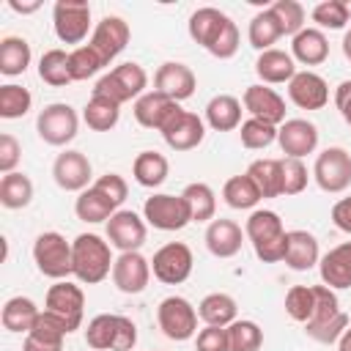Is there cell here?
Returning a JSON list of instances; mask_svg holds the SVG:
<instances>
[{
	"mask_svg": "<svg viewBox=\"0 0 351 351\" xmlns=\"http://www.w3.org/2000/svg\"><path fill=\"white\" fill-rule=\"evenodd\" d=\"M313 310H315V288L313 285H293L285 293V313L293 321L307 324L313 318Z\"/></svg>",
	"mask_w": 351,
	"mask_h": 351,
	"instance_id": "48",
	"label": "cell"
},
{
	"mask_svg": "<svg viewBox=\"0 0 351 351\" xmlns=\"http://www.w3.org/2000/svg\"><path fill=\"white\" fill-rule=\"evenodd\" d=\"M167 173H170V162L159 151H140L134 156V162H132V176L145 189L162 186L167 181Z\"/></svg>",
	"mask_w": 351,
	"mask_h": 351,
	"instance_id": "33",
	"label": "cell"
},
{
	"mask_svg": "<svg viewBox=\"0 0 351 351\" xmlns=\"http://www.w3.org/2000/svg\"><path fill=\"white\" fill-rule=\"evenodd\" d=\"M82 121L93 129V132H110L118 126L121 121V104H115L112 99L107 96H99V93H90L85 110H82Z\"/></svg>",
	"mask_w": 351,
	"mask_h": 351,
	"instance_id": "37",
	"label": "cell"
},
{
	"mask_svg": "<svg viewBox=\"0 0 351 351\" xmlns=\"http://www.w3.org/2000/svg\"><path fill=\"white\" fill-rule=\"evenodd\" d=\"M315 288V310L313 318L304 324L307 337H313L315 343H337L340 335L348 329V315L340 310L337 293L329 285H313Z\"/></svg>",
	"mask_w": 351,
	"mask_h": 351,
	"instance_id": "3",
	"label": "cell"
},
{
	"mask_svg": "<svg viewBox=\"0 0 351 351\" xmlns=\"http://www.w3.org/2000/svg\"><path fill=\"white\" fill-rule=\"evenodd\" d=\"M343 8H346V16H348V22H351V0H343Z\"/></svg>",
	"mask_w": 351,
	"mask_h": 351,
	"instance_id": "61",
	"label": "cell"
},
{
	"mask_svg": "<svg viewBox=\"0 0 351 351\" xmlns=\"http://www.w3.org/2000/svg\"><path fill=\"white\" fill-rule=\"evenodd\" d=\"M197 310L184 296H165L156 307V324L167 340L184 343L197 332Z\"/></svg>",
	"mask_w": 351,
	"mask_h": 351,
	"instance_id": "8",
	"label": "cell"
},
{
	"mask_svg": "<svg viewBox=\"0 0 351 351\" xmlns=\"http://www.w3.org/2000/svg\"><path fill=\"white\" fill-rule=\"evenodd\" d=\"M66 335H71L69 326L58 315L41 310L36 326L25 335L22 351H63V337Z\"/></svg>",
	"mask_w": 351,
	"mask_h": 351,
	"instance_id": "24",
	"label": "cell"
},
{
	"mask_svg": "<svg viewBox=\"0 0 351 351\" xmlns=\"http://www.w3.org/2000/svg\"><path fill=\"white\" fill-rule=\"evenodd\" d=\"M77 129H80V115L71 104L66 101H52L47 104L38 118H36V132L38 137L47 143V145H55V148H63L69 145L74 137H77Z\"/></svg>",
	"mask_w": 351,
	"mask_h": 351,
	"instance_id": "7",
	"label": "cell"
},
{
	"mask_svg": "<svg viewBox=\"0 0 351 351\" xmlns=\"http://www.w3.org/2000/svg\"><path fill=\"white\" fill-rule=\"evenodd\" d=\"M30 107H33V96L27 88H22L16 82L0 85V118H5V121L22 118L30 112Z\"/></svg>",
	"mask_w": 351,
	"mask_h": 351,
	"instance_id": "45",
	"label": "cell"
},
{
	"mask_svg": "<svg viewBox=\"0 0 351 351\" xmlns=\"http://www.w3.org/2000/svg\"><path fill=\"white\" fill-rule=\"evenodd\" d=\"M129 38H132L129 25H126L121 16H112V14H110V16H104V19L96 22V27H93L88 44L96 47V49L101 52V58L110 63L112 58H118V55L126 49Z\"/></svg>",
	"mask_w": 351,
	"mask_h": 351,
	"instance_id": "21",
	"label": "cell"
},
{
	"mask_svg": "<svg viewBox=\"0 0 351 351\" xmlns=\"http://www.w3.org/2000/svg\"><path fill=\"white\" fill-rule=\"evenodd\" d=\"M52 27L63 44L82 47L90 30V5L85 0H58L52 5Z\"/></svg>",
	"mask_w": 351,
	"mask_h": 351,
	"instance_id": "11",
	"label": "cell"
},
{
	"mask_svg": "<svg viewBox=\"0 0 351 351\" xmlns=\"http://www.w3.org/2000/svg\"><path fill=\"white\" fill-rule=\"evenodd\" d=\"M110 241H104L96 233H80L71 241V266H74V277L85 285H96L104 277L112 274V252H110Z\"/></svg>",
	"mask_w": 351,
	"mask_h": 351,
	"instance_id": "2",
	"label": "cell"
},
{
	"mask_svg": "<svg viewBox=\"0 0 351 351\" xmlns=\"http://www.w3.org/2000/svg\"><path fill=\"white\" fill-rule=\"evenodd\" d=\"M38 315H41V310H38L36 302L27 299V296H11V299L3 304V310H0L3 329L14 332V335H27V332L36 326Z\"/></svg>",
	"mask_w": 351,
	"mask_h": 351,
	"instance_id": "32",
	"label": "cell"
},
{
	"mask_svg": "<svg viewBox=\"0 0 351 351\" xmlns=\"http://www.w3.org/2000/svg\"><path fill=\"white\" fill-rule=\"evenodd\" d=\"M203 137H206V121L197 112H189L184 107L162 129V140L173 151H192L203 143Z\"/></svg>",
	"mask_w": 351,
	"mask_h": 351,
	"instance_id": "15",
	"label": "cell"
},
{
	"mask_svg": "<svg viewBox=\"0 0 351 351\" xmlns=\"http://www.w3.org/2000/svg\"><path fill=\"white\" fill-rule=\"evenodd\" d=\"M104 66H107V60H104L101 52H99L96 47H90V44L74 47V49L69 52V69H71V80H74V82L96 77Z\"/></svg>",
	"mask_w": 351,
	"mask_h": 351,
	"instance_id": "44",
	"label": "cell"
},
{
	"mask_svg": "<svg viewBox=\"0 0 351 351\" xmlns=\"http://www.w3.org/2000/svg\"><path fill=\"white\" fill-rule=\"evenodd\" d=\"M19 156H22V145H19V140H16L14 134H8V132L0 134V173H3V176H8V173L16 170Z\"/></svg>",
	"mask_w": 351,
	"mask_h": 351,
	"instance_id": "54",
	"label": "cell"
},
{
	"mask_svg": "<svg viewBox=\"0 0 351 351\" xmlns=\"http://www.w3.org/2000/svg\"><path fill=\"white\" fill-rule=\"evenodd\" d=\"M8 8H11V11H16V14H33V11H38V8H41V3H38V0H33V3L8 0Z\"/></svg>",
	"mask_w": 351,
	"mask_h": 351,
	"instance_id": "58",
	"label": "cell"
},
{
	"mask_svg": "<svg viewBox=\"0 0 351 351\" xmlns=\"http://www.w3.org/2000/svg\"><path fill=\"white\" fill-rule=\"evenodd\" d=\"M44 310L58 315L69 332H77L80 324H82V313H85V293L80 285L69 282V280H58L49 291H47V302H44Z\"/></svg>",
	"mask_w": 351,
	"mask_h": 351,
	"instance_id": "13",
	"label": "cell"
},
{
	"mask_svg": "<svg viewBox=\"0 0 351 351\" xmlns=\"http://www.w3.org/2000/svg\"><path fill=\"white\" fill-rule=\"evenodd\" d=\"M277 143L285 156L291 159H304L318 148V126L307 118H288L277 129Z\"/></svg>",
	"mask_w": 351,
	"mask_h": 351,
	"instance_id": "19",
	"label": "cell"
},
{
	"mask_svg": "<svg viewBox=\"0 0 351 351\" xmlns=\"http://www.w3.org/2000/svg\"><path fill=\"white\" fill-rule=\"evenodd\" d=\"M269 8H271V14L280 22L282 36H291L293 38L296 33L304 30V5L302 3H296V0H277Z\"/></svg>",
	"mask_w": 351,
	"mask_h": 351,
	"instance_id": "49",
	"label": "cell"
},
{
	"mask_svg": "<svg viewBox=\"0 0 351 351\" xmlns=\"http://www.w3.org/2000/svg\"><path fill=\"white\" fill-rule=\"evenodd\" d=\"M52 178L63 192H85L90 186V178H93L90 159L82 151L66 148L52 162Z\"/></svg>",
	"mask_w": 351,
	"mask_h": 351,
	"instance_id": "14",
	"label": "cell"
},
{
	"mask_svg": "<svg viewBox=\"0 0 351 351\" xmlns=\"http://www.w3.org/2000/svg\"><path fill=\"white\" fill-rule=\"evenodd\" d=\"M343 55L351 60V27L346 30V36H343Z\"/></svg>",
	"mask_w": 351,
	"mask_h": 351,
	"instance_id": "60",
	"label": "cell"
},
{
	"mask_svg": "<svg viewBox=\"0 0 351 351\" xmlns=\"http://www.w3.org/2000/svg\"><path fill=\"white\" fill-rule=\"evenodd\" d=\"M282 162V195H299L304 192L307 181H310V173H307V165L302 159H280Z\"/></svg>",
	"mask_w": 351,
	"mask_h": 351,
	"instance_id": "51",
	"label": "cell"
},
{
	"mask_svg": "<svg viewBox=\"0 0 351 351\" xmlns=\"http://www.w3.org/2000/svg\"><path fill=\"white\" fill-rule=\"evenodd\" d=\"M228 22H230V16L225 14V11H219V8H214V5H203V8H197L192 16H189V22H186V30H189V38L195 41V44H200L206 52L214 47V41L222 36V30L228 27Z\"/></svg>",
	"mask_w": 351,
	"mask_h": 351,
	"instance_id": "25",
	"label": "cell"
},
{
	"mask_svg": "<svg viewBox=\"0 0 351 351\" xmlns=\"http://www.w3.org/2000/svg\"><path fill=\"white\" fill-rule=\"evenodd\" d=\"M30 60H33V52H30L27 38H22V36H5L0 41V74L19 77V74L27 71Z\"/></svg>",
	"mask_w": 351,
	"mask_h": 351,
	"instance_id": "36",
	"label": "cell"
},
{
	"mask_svg": "<svg viewBox=\"0 0 351 351\" xmlns=\"http://www.w3.org/2000/svg\"><path fill=\"white\" fill-rule=\"evenodd\" d=\"M291 58L299 60L302 66H321L329 58V41L324 30L318 27H304L291 38Z\"/></svg>",
	"mask_w": 351,
	"mask_h": 351,
	"instance_id": "30",
	"label": "cell"
},
{
	"mask_svg": "<svg viewBox=\"0 0 351 351\" xmlns=\"http://www.w3.org/2000/svg\"><path fill=\"white\" fill-rule=\"evenodd\" d=\"M143 219L156 228V230H181L192 222L189 206L181 195H167V192H156L151 197H145L143 203Z\"/></svg>",
	"mask_w": 351,
	"mask_h": 351,
	"instance_id": "9",
	"label": "cell"
},
{
	"mask_svg": "<svg viewBox=\"0 0 351 351\" xmlns=\"http://www.w3.org/2000/svg\"><path fill=\"white\" fill-rule=\"evenodd\" d=\"M321 261V250H318V239L307 230H288V247H285V258L282 263L293 271H307Z\"/></svg>",
	"mask_w": 351,
	"mask_h": 351,
	"instance_id": "28",
	"label": "cell"
},
{
	"mask_svg": "<svg viewBox=\"0 0 351 351\" xmlns=\"http://www.w3.org/2000/svg\"><path fill=\"white\" fill-rule=\"evenodd\" d=\"M197 88V77L195 71L186 66V63H178V60H167L156 69L154 74V90L165 93L167 99L173 101H184L195 93Z\"/></svg>",
	"mask_w": 351,
	"mask_h": 351,
	"instance_id": "20",
	"label": "cell"
},
{
	"mask_svg": "<svg viewBox=\"0 0 351 351\" xmlns=\"http://www.w3.org/2000/svg\"><path fill=\"white\" fill-rule=\"evenodd\" d=\"M38 77L52 85V88H63L71 80V69H69V52L66 49H47L41 58H38Z\"/></svg>",
	"mask_w": 351,
	"mask_h": 351,
	"instance_id": "43",
	"label": "cell"
},
{
	"mask_svg": "<svg viewBox=\"0 0 351 351\" xmlns=\"http://www.w3.org/2000/svg\"><path fill=\"white\" fill-rule=\"evenodd\" d=\"M33 261H36V269L49 280H66L69 274H74L71 241H66V236H60L58 230H44L36 236Z\"/></svg>",
	"mask_w": 351,
	"mask_h": 351,
	"instance_id": "6",
	"label": "cell"
},
{
	"mask_svg": "<svg viewBox=\"0 0 351 351\" xmlns=\"http://www.w3.org/2000/svg\"><path fill=\"white\" fill-rule=\"evenodd\" d=\"M313 22L318 25V30H343L348 16L343 8V0H324L313 8Z\"/></svg>",
	"mask_w": 351,
	"mask_h": 351,
	"instance_id": "50",
	"label": "cell"
},
{
	"mask_svg": "<svg viewBox=\"0 0 351 351\" xmlns=\"http://www.w3.org/2000/svg\"><path fill=\"white\" fill-rule=\"evenodd\" d=\"M206 247L214 258H233L244 244V230L233 219H211L206 228Z\"/></svg>",
	"mask_w": 351,
	"mask_h": 351,
	"instance_id": "26",
	"label": "cell"
},
{
	"mask_svg": "<svg viewBox=\"0 0 351 351\" xmlns=\"http://www.w3.org/2000/svg\"><path fill=\"white\" fill-rule=\"evenodd\" d=\"M192 266H195V258L184 241H170L159 247L151 258V271L165 285H181L184 280H189Z\"/></svg>",
	"mask_w": 351,
	"mask_h": 351,
	"instance_id": "12",
	"label": "cell"
},
{
	"mask_svg": "<svg viewBox=\"0 0 351 351\" xmlns=\"http://www.w3.org/2000/svg\"><path fill=\"white\" fill-rule=\"evenodd\" d=\"M247 38H250V44H252L258 52L274 49V44L282 38V30H280V22H277V16L271 14V8H263V11H258V14L250 19Z\"/></svg>",
	"mask_w": 351,
	"mask_h": 351,
	"instance_id": "39",
	"label": "cell"
},
{
	"mask_svg": "<svg viewBox=\"0 0 351 351\" xmlns=\"http://www.w3.org/2000/svg\"><path fill=\"white\" fill-rule=\"evenodd\" d=\"M145 219L129 208H118L107 219V241L121 252H134L145 244Z\"/></svg>",
	"mask_w": 351,
	"mask_h": 351,
	"instance_id": "16",
	"label": "cell"
},
{
	"mask_svg": "<svg viewBox=\"0 0 351 351\" xmlns=\"http://www.w3.org/2000/svg\"><path fill=\"white\" fill-rule=\"evenodd\" d=\"M85 343L93 351H132L137 346V326L126 315L101 313L90 318L85 329Z\"/></svg>",
	"mask_w": 351,
	"mask_h": 351,
	"instance_id": "4",
	"label": "cell"
},
{
	"mask_svg": "<svg viewBox=\"0 0 351 351\" xmlns=\"http://www.w3.org/2000/svg\"><path fill=\"white\" fill-rule=\"evenodd\" d=\"M181 197L186 200L189 206V214H192V222H211L214 214H217V195L208 184L203 181H192L184 186Z\"/></svg>",
	"mask_w": 351,
	"mask_h": 351,
	"instance_id": "41",
	"label": "cell"
},
{
	"mask_svg": "<svg viewBox=\"0 0 351 351\" xmlns=\"http://www.w3.org/2000/svg\"><path fill=\"white\" fill-rule=\"evenodd\" d=\"M241 104H244V110L250 112V118L266 121V123H271V126H282V123L288 121V118H285V99H282L274 88H269V85H263V82L250 85V88L244 90V96H241Z\"/></svg>",
	"mask_w": 351,
	"mask_h": 351,
	"instance_id": "17",
	"label": "cell"
},
{
	"mask_svg": "<svg viewBox=\"0 0 351 351\" xmlns=\"http://www.w3.org/2000/svg\"><path fill=\"white\" fill-rule=\"evenodd\" d=\"M241 101L230 93H217L206 104V123L214 132H233L241 126Z\"/></svg>",
	"mask_w": 351,
	"mask_h": 351,
	"instance_id": "31",
	"label": "cell"
},
{
	"mask_svg": "<svg viewBox=\"0 0 351 351\" xmlns=\"http://www.w3.org/2000/svg\"><path fill=\"white\" fill-rule=\"evenodd\" d=\"M197 351H230L228 346V326H203L195 337Z\"/></svg>",
	"mask_w": 351,
	"mask_h": 351,
	"instance_id": "52",
	"label": "cell"
},
{
	"mask_svg": "<svg viewBox=\"0 0 351 351\" xmlns=\"http://www.w3.org/2000/svg\"><path fill=\"white\" fill-rule=\"evenodd\" d=\"M337 351H351V326L340 335V340H337Z\"/></svg>",
	"mask_w": 351,
	"mask_h": 351,
	"instance_id": "59",
	"label": "cell"
},
{
	"mask_svg": "<svg viewBox=\"0 0 351 351\" xmlns=\"http://www.w3.org/2000/svg\"><path fill=\"white\" fill-rule=\"evenodd\" d=\"M214 58H219V60H228V58H233L236 52H239V27H236V22L230 19L228 22V27L222 30V36L214 41V47L208 49Z\"/></svg>",
	"mask_w": 351,
	"mask_h": 351,
	"instance_id": "55",
	"label": "cell"
},
{
	"mask_svg": "<svg viewBox=\"0 0 351 351\" xmlns=\"http://www.w3.org/2000/svg\"><path fill=\"white\" fill-rule=\"evenodd\" d=\"M228 346L230 351H261L263 329L250 318H236L228 326Z\"/></svg>",
	"mask_w": 351,
	"mask_h": 351,
	"instance_id": "46",
	"label": "cell"
},
{
	"mask_svg": "<svg viewBox=\"0 0 351 351\" xmlns=\"http://www.w3.org/2000/svg\"><path fill=\"white\" fill-rule=\"evenodd\" d=\"M145 85H148V74L140 63H121L115 69H110L107 74H101L93 85V93L99 96H107L112 99L115 104H123V101H137L143 93H145Z\"/></svg>",
	"mask_w": 351,
	"mask_h": 351,
	"instance_id": "5",
	"label": "cell"
},
{
	"mask_svg": "<svg viewBox=\"0 0 351 351\" xmlns=\"http://www.w3.org/2000/svg\"><path fill=\"white\" fill-rule=\"evenodd\" d=\"M288 99L299 110H321L329 101V85L315 71H296L288 82Z\"/></svg>",
	"mask_w": 351,
	"mask_h": 351,
	"instance_id": "22",
	"label": "cell"
},
{
	"mask_svg": "<svg viewBox=\"0 0 351 351\" xmlns=\"http://www.w3.org/2000/svg\"><path fill=\"white\" fill-rule=\"evenodd\" d=\"M93 186H96L99 192H104L115 206H121V203L126 200V195H129V184H126L123 176H118V173H104V176H99V178L93 181Z\"/></svg>",
	"mask_w": 351,
	"mask_h": 351,
	"instance_id": "53",
	"label": "cell"
},
{
	"mask_svg": "<svg viewBox=\"0 0 351 351\" xmlns=\"http://www.w3.org/2000/svg\"><path fill=\"white\" fill-rule=\"evenodd\" d=\"M151 280V261L134 252H121L112 263V282L121 293H143Z\"/></svg>",
	"mask_w": 351,
	"mask_h": 351,
	"instance_id": "18",
	"label": "cell"
},
{
	"mask_svg": "<svg viewBox=\"0 0 351 351\" xmlns=\"http://www.w3.org/2000/svg\"><path fill=\"white\" fill-rule=\"evenodd\" d=\"M30 200H33V181L25 173L14 170V173L0 178V203H3V208L16 211V208L30 206Z\"/></svg>",
	"mask_w": 351,
	"mask_h": 351,
	"instance_id": "42",
	"label": "cell"
},
{
	"mask_svg": "<svg viewBox=\"0 0 351 351\" xmlns=\"http://www.w3.org/2000/svg\"><path fill=\"white\" fill-rule=\"evenodd\" d=\"M277 129L280 126H271L266 121H258V118H247L241 121L239 126V137H241V145L250 148V151H263L269 148L274 140H277Z\"/></svg>",
	"mask_w": 351,
	"mask_h": 351,
	"instance_id": "47",
	"label": "cell"
},
{
	"mask_svg": "<svg viewBox=\"0 0 351 351\" xmlns=\"http://www.w3.org/2000/svg\"><path fill=\"white\" fill-rule=\"evenodd\" d=\"M332 222H335L337 230H343V233L351 236V195L348 197H340L332 206Z\"/></svg>",
	"mask_w": 351,
	"mask_h": 351,
	"instance_id": "56",
	"label": "cell"
},
{
	"mask_svg": "<svg viewBox=\"0 0 351 351\" xmlns=\"http://www.w3.org/2000/svg\"><path fill=\"white\" fill-rule=\"evenodd\" d=\"M244 236L250 239L255 255L263 263H280L285 258L288 247V230L277 211L271 208H255L244 222Z\"/></svg>",
	"mask_w": 351,
	"mask_h": 351,
	"instance_id": "1",
	"label": "cell"
},
{
	"mask_svg": "<svg viewBox=\"0 0 351 351\" xmlns=\"http://www.w3.org/2000/svg\"><path fill=\"white\" fill-rule=\"evenodd\" d=\"M236 313H239L236 299L230 293H222V291L203 296L197 304V315L206 326H230L236 321Z\"/></svg>",
	"mask_w": 351,
	"mask_h": 351,
	"instance_id": "35",
	"label": "cell"
},
{
	"mask_svg": "<svg viewBox=\"0 0 351 351\" xmlns=\"http://www.w3.org/2000/svg\"><path fill=\"white\" fill-rule=\"evenodd\" d=\"M115 211H118V206H115L104 192H99L93 184H90L85 192H80L77 200H74V214H77V219L90 222V225L107 222Z\"/></svg>",
	"mask_w": 351,
	"mask_h": 351,
	"instance_id": "34",
	"label": "cell"
},
{
	"mask_svg": "<svg viewBox=\"0 0 351 351\" xmlns=\"http://www.w3.org/2000/svg\"><path fill=\"white\" fill-rule=\"evenodd\" d=\"M255 74L261 77L263 85H280V82H291L296 74V60L291 58V52L285 49H266L258 55L255 60Z\"/></svg>",
	"mask_w": 351,
	"mask_h": 351,
	"instance_id": "29",
	"label": "cell"
},
{
	"mask_svg": "<svg viewBox=\"0 0 351 351\" xmlns=\"http://www.w3.org/2000/svg\"><path fill=\"white\" fill-rule=\"evenodd\" d=\"M222 197H225V203H228L230 208H236V211L255 208V206L263 200L261 192H258V186H255V181H252L247 173L230 176V178L225 181V186H222Z\"/></svg>",
	"mask_w": 351,
	"mask_h": 351,
	"instance_id": "40",
	"label": "cell"
},
{
	"mask_svg": "<svg viewBox=\"0 0 351 351\" xmlns=\"http://www.w3.org/2000/svg\"><path fill=\"white\" fill-rule=\"evenodd\" d=\"M335 104H337L343 121L351 126V80H343V82L335 88Z\"/></svg>",
	"mask_w": 351,
	"mask_h": 351,
	"instance_id": "57",
	"label": "cell"
},
{
	"mask_svg": "<svg viewBox=\"0 0 351 351\" xmlns=\"http://www.w3.org/2000/svg\"><path fill=\"white\" fill-rule=\"evenodd\" d=\"M247 176L255 181L263 200L282 195V162L280 159H255L247 167Z\"/></svg>",
	"mask_w": 351,
	"mask_h": 351,
	"instance_id": "38",
	"label": "cell"
},
{
	"mask_svg": "<svg viewBox=\"0 0 351 351\" xmlns=\"http://www.w3.org/2000/svg\"><path fill=\"white\" fill-rule=\"evenodd\" d=\"M178 110H181V104L173 101V99H167V96L159 93V90H145V93L134 101V107H132L134 121H137L140 126L156 129V132H162L165 123H167Z\"/></svg>",
	"mask_w": 351,
	"mask_h": 351,
	"instance_id": "23",
	"label": "cell"
},
{
	"mask_svg": "<svg viewBox=\"0 0 351 351\" xmlns=\"http://www.w3.org/2000/svg\"><path fill=\"white\" fill-rule=\"evenodd\" d=\"M318 271H321V282L329 285L332 291L351 288V241H343L332 247L326 255H321Z\"/></svg>",
	"mask_w": 351,
	"mask_h": 351,
	"instance_id": "27",
	"label": "cell"
},
{
	"mask_svg": "<svg viewBox=\"0 0 351 351\" xmlns=\"http://www.w3.org/2000/svg\"><path fill=\"white\" fill-rule=\"evenodd\" d=\"M313 178L315 184L329 192V195H337V192H346L351 186V154L340 145H332V148H324L318 156H315V165H313Z\"/></svg>",
	"mask_w": 351,
	"mask_h": 351,
	"instance_id": "10",
	"label": "cell"
}]
</instances>
